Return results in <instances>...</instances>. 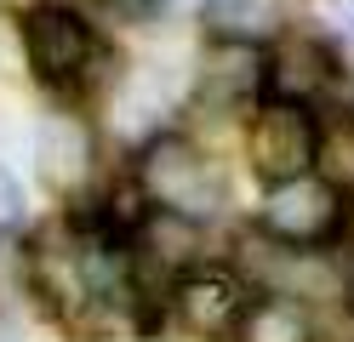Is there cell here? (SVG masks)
<instances>
[{
	"mask_svg": "<svg viewBox=\"0 0 354 342\" xmlns=\"http://www.w3.org/2000/svg\"><path fill=\"white\" fill-rule=\"evenodd\" d=\"M143 194L160 205V211L183 217V222H201L212 211H223V171L189 143V137H154L143 149Z\"/></svg>",
	"mask_w": 354,
	"mask_h": 342,
	"instance_id": "6da1fadb",
	"label": "cell"
},
{
	"mask_svg": "<svg viewBox=\"0 0 354 342\" xmlns=\"http://www.w3.org/2000/svg\"><path fill=\"white\" fill-rule=\"evenodd\" d=\"M343 222V200L326 177H292L274 182L269 200H263V234L280 245H320L331 240V228Z\"/></svg>",
	"mask_w": 354,
	"mask_h": 342,
	"instance_id": "7a4b0ae2",
	"label": "cell"
},
{
	"mask_svg": "<svg viewBox=\"0 0 354 342\" xmlns=\"http://www.w3.org/2000/svg\"><path fill=\"white\" fill-rule=\"evenodd\" d=\"M331 75H337V57L315 35H280V46L263 63V80L274 86V103H297V108L308 97H320L331 86Z\"/></svg>",
	"mask_w": 354,
	"mask_h": 342,
	"instance_id": "8992f818",
	"label": "cell"
},
{
	"mask_svg": "<svg viewBox=\"0 0 354 342\" xmlns=\"http://www.w3.org/2000/svg\"><path fill=\"white\" fill-rule=\"evenodd\" d=\"M171 308L194 336H229V331H240L252 296L223 268H194V274H183V280L171 285Z\"/></svg>",
	"mask_w": 354,
	"mask_h": 342,
	"instance_id": "5b68a950",
	"label": "cell"
},
{
	"mask_svg": "<svg viewBox=\"0 0 354 342\" xmlns=\"http://www.w3.org/2000/svg\"><path fill=\"white\" fill-rule=\"evenodd\" d=\"M109 12H115V17H131V23H143L149 12H160V0H109Z\"/></svg>",
	"mask_w": 354,
	"mask_h": 342,
	"instance_id": "4fadbf2b",
	"label": "cell"
},
{
	"mask_svg": "<svg viewBox=\"0 0 354 342\" xmlns=\"http://www.w3.org/2000/svg\"><path fill=\"white\" fill-rule=\"evenodd\" d=\"M12 217H17V182L0 171V222H12Z\"/></svg>",
	"mask_w": 354,
	"mask_h": 342,
	"instance_id": "5bb4252c",
	"label": "cell"
},
{
	"mask_svg": "<svg viewBox=\"0 0 354 342\" xmlns=\"http://www.w3.org/2000/svg\"><path fill=\"white\" fill-rule=\"evenodd\" d=\"M206 23H212L217 40L252 46V40L280 29V6H274V0H206Z\"/></svg>",
	"mask_w": 354,
	"mask_h": 342,
	"instance_id": "30bf717a",
	"label": "cell"
},
{
	"mask_svg": "<svg viewBox=\"0 0 354 342\" xmlns=\"http://www.w3.org/2000/svg\"><path fill=\"white\" fill-rule=\"evenodd\" d=\"M246 154L257 177L269 182H292L315 166V120H308V108L297 103H263L257 120H252V137H246Z\"/></svg>",
	"mask_w": 354,
	"mask_h": 342,
	"instance_id": "3957f363",
	"label": "cell"
},
{
	"mask_svg": "<svg viewBox=\"0 0 354 342\" xmlns=\"http://www.w3.org/2000/svg\"><path fill=\"white\" fill-rule=\"evenodd\" d=\"M35 160H40V177L52 182V189H75V182L92 171V131L69 114H52V120H40L35 131Z\"/></svg>",
	"mask_w": 354,
	"mask_h": 342,
	"instance_id": "52a82bcc",
	"label": "cell"
},
{
	"mask_svg": "<svg viewBox=\"0 0 354 342\" xmlns=\"http://www.w3.org/2000/svg\"><path fill=\"white\" fill-rule=\"evenodd\" d=\"M240 336L246 342H315V325H308L303 303H292V296H263V303L246 308Z\"/></svg>",
	"mask_w": 354,
	"mask_h": 342,
	"instance_id": "9c48e42d",
	"label": "cell"
},
{
	"mask_svg": "<svg viewBox=\"0 0 354 342\" xmlns=\"http://www.w3.org/2000/svg\"><path fill=\"white\" fill-rule=\"evenodd\" d=\"M0 342H17V336H0Z\"/></svg>",
	"mask_w": 354,
	"mask_h": 342,
	"instance_id": "e0dca14e",
	"label": "cell"
},
{
	"mask_svg": "<svg viewBox=\"0 0 354 342\" xmlns=\"http://www.w3.org/2000/svg\"><path fill=\"white\" fill-rule=\"evenodd\" d=\"M343 234H348V245H354V205H348V217H343Z\"/></svg>",
	"mask_w": 354,
	"mask_h": 342,
	"instance_id": "2e32d148",
	"label": "cell"
},
{
	"mask_svg": "<svg viewBox=\"0 0 354 342\" xmlns=\"http://www.w3.org/2000/svg\"><path fill=\"white\" fill-rule=\"evenodd\" d=\"M138 257H149L154 268H183V257H194V222L154 211L138 234Z\"/></svg>",
	"mask_w": 354,
	"mask_h": 342,
	"instance_id": "7c38bea8",
	"label": "cell"
},
{
	"mask_svg": "<svg viewBox=\"0 0 354 342\" xmlns=\"http://www.w3.org/2000/svg\"><path fill=\"white\" fill-rule=\"evenodd\" d=\"M337 12H343V23L354 29V0H337Z\"/></svg>",
	"mask_w": 354,
	"mask_h": 342,
	"instance_id": "9a60e30c",
	"label": "cell"
},
{
	"mask_svg": "<svg viewBox=\"0 0 354 342\" xmlns=\"http://www.w3.org/2000/svg\"><path fill=\"white\" fill-rule=\"evenodd\" d=\"M263 80V57L257 46H240V40H212L206 57H201V91L212 103H240L252 97Z\"/></svg>",
	"mask_w": 354,
	"mask_h": 342,
	"instance_id": "ba28073f",
	"label": "cell"
},
{
	"mask_svg": "<svg viewBox=\"0 0 354 342\" xmlns=\"http://www.w3.org/2000/svg\"><path fill=\"white\" fill-rule=\"evenodd\" d=\"M92 52H97L92 23L75 6H35L24 17V57L40 80H75L92 63Z\"/></svg>",
	"mask_w": 354,
	"mask_h": 342,
	"instance_id": "277c9868",
	"label": "cell"
},
{
	"mask_svg": "<svg viewBox=\"0 0 354 342\" xmlns=\"http://www.w3.org/2000/svg\"><path fill=\"white\" fill-rule=\"evenodd\" d=\"M315 160L331 189H354V108H337L326 126H315Z\"/></svg>",
	"mask_w": 354,
	"mask_h": 342,
	"instance_id": "8fae6325",
	"label": "cell"
}]
</instances>
